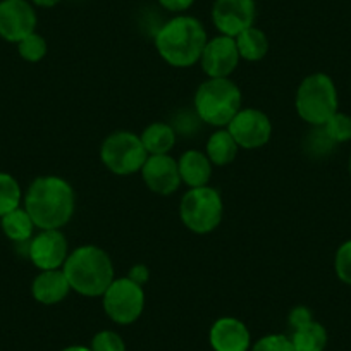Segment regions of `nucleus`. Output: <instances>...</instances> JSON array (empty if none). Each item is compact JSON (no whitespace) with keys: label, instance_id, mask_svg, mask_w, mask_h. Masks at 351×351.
Returning <instances> with one entry per match:
<instances>
[{"label":"nucleus","instance_id":"4","mask_svg":"<svg viewBox=\"0 0 351 351\" xmlns=\"http://www.w3.org/2000/svg\"><path fill=\"white\" fill-rule=\"evenodd\" d=\"M193 107L202 123L228 128L243 109L241 90L231 77H207L195 92Z\"/></svg>","mask_w":351,"mask_h":351},{"label":"nucleus","instance_id":"16","mask_svg":"<svg viewBox=\"0 0 351 351\" xmlns=\"http://www.w3.org/2000/svg\"><path fill=\"white\" fill-rule=\"evenodd\" d=\"M69 293L71 286L62 269L40 271V274H36V278L32 282V295L35 302L47 306L64 302Z\"/></svg>","mask_w":351,"mask_h":351},{"label":"nucleus","instance_id":"26","mask_svg":"<svg viewBox=\"0 0 351 351\" xmlns=\"http://www.w3.org/2000/svg\"><path fill=\"white\" fill-rule=\"evenodd\" d=\"M322 128L336 145L351 140V117L348 114L336 112Z\"/></svg>","mask_w":351,"mask_h":351},{"label":"nucleus","instance_id":"30","mask_svg":"<svg viewBox=\"0 0 351 351\" xmlns=\"http://www.w3.org/2000/svg\"><path fill=\"white\" fill-rule=\"evenodd\" d=\"M312 320H313L312 310H310L308 306H305V305L295 306V308L289 312V317H288L289 327H291L293 330L300 329V327H303V326H306V324H310Z\"/></svg>","mask_w":351,"mask_h":351},{"label":"nucleus","instance_id":"34","mask_svg":"<svg viewBox=\"0 0 351 351\" xmlns=\"http://www.w3.org/2000/svg\"><path fill=\"white\" fill-rule=\"evenodd\" d=\"M60 351H92L90 346H80V344H73V346H67Z\"/></svg>","mask_w":351,"mask_h":351},{"label":"nucleus","instance_id":"32","mask_svg":"<svg viewBox=\"0 0 351 351\" xmlns=\"http://www.w3.org/2000/svg\"><path fill=\"white\" fill-rule=\"evenodd\" d=\"M128 278L133 279V281L138 282V285L145 286L148 282V279H150V271H148V267L147 265H143V263H136V265H133V267L130 269Z\"/></svg>","mask_w":351,"mask_h":351},{"label":"nucleus","instance_id":"27","mask_svg":"<svg viewBox=\"0 0 351 351\" xmlns=\"http://www.w3.org/2000/svg\"><path fill=\"white\" fill-rule=\"evenodd\" d=\"M92 351H126V343L116 330H99L90 343Z\"/></svg>","mask_w":351,"mask_h":351},{"label":"nucleus","instance_id":"15","mask_svg":"<svg viewBox=\"0 0 351 351\" xmlns=\"http://www.w3.org/2000/svg\"><path fill=\"white\" fill-rule=\"evenodd\" d=\"M208 343L214 351H250L252 334L243 320L221 317L208 330Z\"/></svg>","mask_w":351,"mask_h":351},{"label":"nucleus","instance_id":"24","mask_svg":"<svg viewBox=\"0 0 351 351\" xmlns=\"http://www.w3.org/2000/svg\"><path fill=\"white\" fill-rule=\"evenodd\" d=\"M334 147H336V143L327 136L326 130H324L322 126H312V130L308 131V134H306L305 140H303V148H305V152L310 157L315 158L329 155L330 152L334 150Z\"/></svg>","mask_w":351,"mask_h":351},{"label":"nucleus","instance_id":"18","mask_svg":"<svg viewBox=\"0 0 351 351\" xmlns=\"http://www.w3.org/2000/svg\"><path fill=\"white\" fill-rule=\"evenodd\" d=\"M140 138L148 155H169L176 147L178 133L172 124L157 121V123L148 124Z\"/></svg>","mask_w":351,"mask_h":351},{"label":"nucleus","instance_id":"35","mask_svg":"<svg viewBox=\"0 0 351 351\" xmlns=\"http://www.w3.org/2000/svg\"><path fill=\"white\" fill-rule=\"evenodd\" d=\"M350 176H351V158H350Z\"/></svg>","mask_w":351,"mask_h":351},{"label":"nucleus","instance_id":"29","mask_svg":"<svg viewBox=\"0 0 351 351\" xmlns=\"http://www.w3.org/2000/svg\"><path fill=\"white\" fill-rule=\"evenodd\" d=\"M250 351H295L291 339L285 334H267L252 344Z\"/></svg>","mask_w":351,"mask_h":351},{"label":"nucleus","instance_id":"20","mask_svg":"<svg viewBox=\"0 0 351 351\" xmlns=\"http://www.w3.org/2000/svg\"><path fill=\"white\" fill-rule=\"evenodd\" d=\"M0 228L11 241L18 243V245H28L29 239L35 236L36 226L26 208L18 207L0 217Z\"/></svg>","mask_w":351,"mask_h":351},{"label":"nucleus","instance_id":"19","mask_svg":"<svg viewBox=\"0 0 351 351\" xmlns=\"http://www.w3.org/2000/svg\"><path fill=\"white\" fill-rule=\"evenodd\" d=\"M238 152V143L228 131V128H217L208 136L207 145H205V155L212 162V165H217V167H226V165L232 164Z\"/></svg>","mask_w":351,"mask_h":351},{"label":"nucleus","instance_id":"11","mask_svg":"<svg viewBox=\"0 0 351 351\" xmlns=\"http://www.w3.org/2000/svg\"><path fill=\"white\" fill-rule=\"evenodd\" d=\"M38 18L29 0H0V38L18 45L36 32Z\"/></svg>","mask_w":351,"mask_h":351},{"label":"nucleus","instance_id":"23","mask_svg":"<svg viewBox=\"0 0 351 351\" xmlns=\"http://www.w3.org/2000/svg\"><path fill=\"white\" fill-rule=\"evenodd\" d=\"M23 190L14 176L0 171V217L21 207Z\"/></svg>","mask_w":351,"mask_h":351},{"label":"nucleus","instance_id":"31","mask_svg":"<svg viewBox=\"0 0 351 351\" xmlns=\"http://www.w3.org/2000/svg\"><path fill=\"white\" fill-rule=\"evenodd\" d=\"M158 4H160L165 11L181 14V12L188 11V9L195 4V0H158Z\"/></svg>","mask_w":351,"mask_h":351},{"label":"nucleus","instance_id":"14","mask_svg":"<svg viewBox=\"0 0 351 351\" xmlns=\"http://www.w3.org/2000/svg\"><path fill=\"white\" fill-rule=\"evenodd\" d=\"M145 186L155 195L169 197L176 193L183 184L178 160L169 155H148L147 162L140 171Z\"/></svg>","mask_w":351,"mask_h":351},{"label":"nucleus","instance_id":"7","mask_svg":"<svg viewBox=\"0 0 351 351\" xmlns=\"http://www.w3.org/2000/svg\"><path fill=\"white\" fill-rule=\"evenodd\" d=\"M148 154L140 134L119 130L110 133L100 147V160L109 172L116 176H131L140 172Z\"/></svg>","mask_w":351,"mask_h":351},{"label":"nucleus","instance_id":"10","mask_svg":"<svg viewBox=\"0 0 351 351\" xmlns=\"http://www.w3.org/2000/svg\"><path fill=\"white\" fill-rule=\"evenodd\" d=\"M69 253V243L60 229H43L28 241V258L38 271L62 269Z\"/></svg>","mask_w":351,"mask_h":351},{"label":"nucleus","instance_id":"33","mask_svg":"<svg viewBox=\"0 0 351 351\" xmlns=\"http://www.w3.org/2000/svg\"><path fill=\"white\" fill-rule=\"evenodd\" d=\"M33 5L36 8H43V9H49V8H56L57 4H60L62 0H29Z\"/></svg>","mask_w":351,"mask_h":351},{"label":"nucleus","instance_id":"25","mask_svg":"<svg viewBox=\"0 0 351 351\" xmlns=\"http://www.w3.org/2000/svg\"><path fill=\"white\" fill-rule=\"evenodd\" d=\"M47 52H49V45H47V40L43 38L40 33H32L26 38H23L18 43V53L23 60L26 62H40V60L45 59Z\"/></svg>","mask_w":351,"mask_h":351},{"label":"nucleus","instance_id":"17","mask_svg":"<svg viewBox=\"0 0 351 351\" xmlns=\"http://www.w3.org/2000/svg\"><path fill=\"white\" fill-rule=\"evenodd\" d=\"M178 167L183 184L188 188L208 186L212 178V162L202 150H186L178 158Z\"/></svg>","mask_w":351,"mask_h":351},{"label":"nucleus","instance_id":"1","mask_svg":"<svg viewBox=\"0 0 351 351\" xmlns=\"http://www.w3.org/2000/svg\"><path fill=\"white\" fill-rule=\"evenodd\" d=\"M23 205L36 229H62L76 210V193L60 176H40L26 190Z\"/></svg>","mask_w":351,"mask_h":351},{"label":"nucleus","instance_id":"2","mask_svg":"<svg viewBox=\"0 0 351 351\" xmlns=\"http://www.w3.org/2000/svg\"><path fill=\"white\" fill-rule=\"evenodd\" d=\"M207 40L200 19L180 14L160 26L155 35V49L169 66L186 69L200 62Z\"/></svg>","mask_w":351,"mask_h":351},{"label":"nucleus","instance_id":"9","mask_svg":"<svg viewBox=\"0 0 351 351\" xmlns=\"http://www.w3.org/2000/svg\"><path fill=\"white\" fill-rule=\"evenodd\" d=\"M228 131L232 134L239 148L256 150L271 141L272 121L263 110L243 107L228 124Z\"/></svg>","mask_w":351,"mask_h":351},{"label":"nucleus","instance_id":"8","mask_svg":"<svg viewBox=\"0 0 351 351\" xmlns=\"http://www.w3.org/2000/svg\"><path fill=\"white\" fill-rule=\"evenodd\" d=\"M147 303L145 288L128 276L116 278L102 295L106 315L117 326H131L141 317Z\"/></svg>","mask_w":351,"mask_h":351},{"label":"nucleus","instance_id":"13","mask_svg":"<svg viewBox=\"0 0 351 351\" xmlns=\"http://www.w3.org/2000/svg\"><path fill=\"white\" fill-rule=\"evenodd\" d=\"M239 60L241 57L236 47V40L232 36L217 35L207 40L198 64L207 77H231Z\"/></svg>","mask_w":351,"mask_h":351},{"label":"nucleus","instance_id":"21","mask_svg":"<svg viewBox=\"0 0 351 351\" xmlns=\"http://www.w3.org/2000/svg\"><path fill=\"white\" fill-rule=\"evenodd\" d=\"M234 40L239 57H241V60H246V62H258V60H262L263 57L267 56L269 47H271L267 35L260 28H256V26H250L248 29L239 33Z\"/></svg>","mask_w":351,"mask_h":351},{"label":"nucleus","instance_id":"5","mask_svg":"<svg viewBox=\"0 0 351 351\" xmlns=\"http://www.w3.org/2000/svg\"><path fill=\"white\" fill-rule=\"evenodd\" d=\"M295 109L300 119L310 126H324L337 112V90L332 77L326 73L308 74L296 90Z\"/></svg>","mask_w":351,"mask_h":351},{"label":"nucleus","instance_id":"3","mask_svg":"<svg viewBox=\"0 0 351 351\" xmlns=\"http://www.w3.org/2000/svg\"><path fill=\"white\" fill-rule=\"evenodd\" d=\"M71 291L84 298H102L116 279L109 253L97 245H83L69 253L62 267Z\"/></svg>","mask_w":351,"mask_h":351},{"label":"nucleus","instance_id":"28","mask_svg":"<svg viewBox=\"0 0 351 351\" xmlns=\"http://www.w3.org/2000/svg\"><path fill=\"white\" fill-rule=\"evenodd\" d=\"M334 271L341 282L351 286V239L344 241L337 248L334 256Z\"/></svg>","mask_w":351,"mask_h":351},{"label":"nucleus","instance_id":"12","mask_svg":"<svg viewBox=\"0 0 351 351\" xmlns=\"http://www.w3.org/2000/svg\"><path fill=\"white\" fill-rule=\"evenodd\" d=\"M212 23L219 35L236 36L255 26V0H215L212 5Z\"/></svg>","mask_w":351,"mask_h":351},{"label":"nucleus","instance_id":"6","mask_svg":"<svg viewBox=\"0 0 351 351\" xmlns=\"http://www.w3.org/2000/svg\"><path fill=\"white\" fill-rule=\"evenodd\" d=\"M180 217L188 231L210 234L224 217V202L219 190L212 186L190 188L180 202Z\"/></svg>","mask_w":351,"mask_h":351},{"label":"nucleus","instance_id":"22","mask_svg":"<svg viewBox=\"0 0 351 351\" xmlns=\"http://www.w3.org/2000/svg\"><path fill=\"white\" fill-rule=\"evenodd\" d=\"M291 344L295 351H324L327 346V330L317 320L295 329L291 334Z\"/></svg>","mask_w":351,"mask_h":351}]
</instances>
